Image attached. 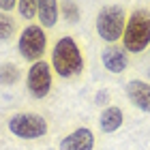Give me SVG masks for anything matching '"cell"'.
<instances>
[{
    "label": "cell",
    "instance_id": "1",
    "mask_svg": "<svg viewBox=\"0 0 150 150\" xmlns=\"http://www.w3.org/2000/svg\"><path fill=\"white\" fill-rule=\"evenodd\" d=\"M50 64H52V69L64 79L79 77V75L84 73V67H86L81 45L69 35L60 37L52 47V62Z\"/></svg>",
    "mask_w": 150,
    "mask_h": 150
},
{
    "label": "cell",
    "instance_id": "2",
    "mask_svg": "<svg viewBox=\"0 0 150 150\" xmlns=\"http://www.w3.org/2000/svg\"><path fill=\"white\" fill-rule=\"evenodd\" d=\"M122 47L127 54H142L150 47V11L135 9L127 19L125 35H122Z\"/></svg>",
    "mask_w": 150,
    "mask_h": 150
},
{
    "label": "cell",
    "instance_id": "3",
    "mask_svg": "<svg viewBox=\"0 0 150 150\" xmlns=\"http://www.w3.org/2000/svg\"><path fill=\"white\" fill-rule=\"evenodd\" d=\"M127 26V13L118 4H107L99 11L97 15V32L105 43L114 45L116 41H120L125 35Z\"/></svg>",
    "mask_w": 150,
    "mask_h": 150
},
{
    "label": "cell",
    "instance_id": "4",
    "mask_svg": "<svg viewBox=\"0 0 150 150\" xmlns=\"http://www.w3.org/2000/svg\"><path fill=\"white\" fill-rule=\"evenodd\" d=\"M17 50L22 54L24 60L28 62H37L43 60V54L47 50V35L45 28L41 24H30L22 30V35L17 39Z\"/></svg>",
    "mask_w": 150,
    "mask_h": 150
},
{
    "label": "cell",
    "instance_id": "5",
    "mask_svg": "<svg viewBox=\"0 0 150 150\" xmlns=\"http://www.w3.org/2000/svg\"><path fill=\"white\" fill-rule=\"evenodd\" d=\"M9 131L15 137H22V139H37V137L47 135L50 127H47V120L43 116L32 114V112H22V114L11 116Z\"/></svg>",
    "mask_w": 150,
    "mask_h": 150
},
{
    "label": "cell",
    "instance_id": "6",
    "mask_svg": "<svg viewBox=\"0 0 150 150\" xmlns=\"http://www.w3.org/2000/svg\"><path fill=\"white\" fill-rule=\"evenodd\" d=\"M26 88L35 99H45L52 90V64L47 60H37L28 69Z\"/></svg>",
    "mask_w": 150,
    "mask_h": 150
},
{
    "label": "cell",
    "instance_id": "7",
    "mask_svg": "<svg viewBox=\"0 0 150 150\" xmlns=\"http://www.w3.org/2000/svg\"><path fill=\"white\" fill-rule=\"evenodd\" d=\"M101 62L110 73H122L129 67V54L122 45H110L101 52Z\"/></svg>",
    "mask_w": 150,
    "mask_h": 150
},
{
    "label": "cell",
    "instance_id": "8",
    "mask_svg": "<svg viewBox=\"0 0 150 150\" xmlns=\"http://www.w3.org/2000/svg\"><path fill=\"white\" fill-rule=\"evenodd\" d=\"M60 150H94V133L90 129H75L60 142Z\"/></svg>",
    "mask_w": 150,
    "mask_h": 150
},
{
    "label": "cell",
    "instance_id": "9",
    "mask_svg": "<svg viewBox=\"0 0 150 150\" xmlns=\"http://www.w3.org/2000/svg\"><path fill=\"white\" fill-rule=\"evenodd\" d=\"M127 97L129 101L142 112L150 114V84L144 79H131L127 84Z\"/></svg>",
    "mask_w": 150,
    "mask_h": 150
},
{
    "label": "cell",
    "instance_id": "10",
    "mask_svg": "<svg viewBox=\"0 0 150 150\" xmlns=\"http://www.w3.org/2000/svg\"><path fill=\"white\" fill-rule=\"evenodd\" d=\"M60 4L58 0H37V17L43 28H54L58 22Z\"/></svg>",
    "mask_w": 150,
    "mask_h": 150
},
{
    "label": "cell",
    "instance_id": "11",
    "mask_svg": "<svg viewBox=\"0 0 150 150\" xmlns=\"http://www.w3.org/2000/svg\"><path fill=\"white\" fill-rule=\"evenodd\" d=\"M122 122H125L122 110L116 107V105H110V107L103 110V114H101V131L103 133H114V131H118L122 127Z\"/></svg>",
    "mask_w": 150,
    "mask_h": 150
},
{
    "label": "cell",
    "instance_id": "12",
    "mask_svg": "<svg viewBox=\"0 0 150 150\" xmlns=\"http://www.w3.org/2000/svg\"><path fill=\"white\" fill-rule=\"evenodd\" d=\"M19 77H22V71H19V67L15 62H4L0 64V84L4 86H15Z\"/></svg>",
    "mask_w": 150,
    "mask_h": 150
},
{
    "label": "cell",
    "instance_id": "13",
    "mask_svg": "<svg viewBox=\"0 0 150 150\" xmlns=\"http://www.w3.org/2000/svg\"><path fill=\"white\" fill-rule=\"evenodd\" d=\"M17 26H15V19L9 17V13H2L0 11V41H9L15 35Z\"/></svg>",
    "mask_w": 150,
    "mask_h": 150
},
{
    "label": "cell",
    "instance_id": "14",
    "mask_svg": "<svg viewBox=\"0 0 150 150\" xmlns=\"http://www.w3.org/2000/svg\"><path fill=\"white\" fill-rule=\"evenodd\" d=\"M60 13H62V17L69 24L79 22V6L75 4V2H71V0H64V2L60 4Z\"/></svg>",
    "mask_w": 150,
    "mask_h": 150
},
{
    "label": "cell",
    "instance_id": "15",
    "mask_svg": "<svg viewBox=\"0 0 150 150\" xmlns=\"http://www.w3.org/2000/svg\"><path fill=\"white\" fill-rule=\"evenodd\" d=\"M17 11L24 19L37 17V0H17Z\"/></svg>",
    "mask_w": 150,
    "mask_h": 150
},
{
    "label": "cell",
    "instance_id": "16",
    "mask_svg": "<svg viewBox=\"0 0 150 150\" xmlns=\"http://www.w3.org/2000/svg\"><path fill=\"white\" fill-rule=\"evenodd\" d=\"M13 9H17V0H0V11L11 13Z\"/></svg>",
    "mask_w": 150,
    "mask_h": 150
}]
</instances>
